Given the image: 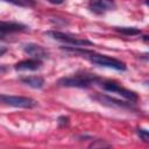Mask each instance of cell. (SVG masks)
<instances>
[{"label":"cell","mask_w":149,"mask_h":149,"mask_svg":"<svg viewBox=\"0 0 149 149\" xmlns=\"http://www.w3.org/2000/svg\"><path fill=\"white\" fill-rule=\"evenodd\" d=\"M65 50L68 51H72V52H79L83 55V57L87 58L91 63L98 65V66H102V68H108V69H114V70H118V71H125L127 68H126V64L116 58H113V57H108L106 55H100V54H97V52H93V51H90V50H86V49H83V48H78V47H74V48H64Z\"/></svg>","instance_id":"1"},{"label":"cell","mask_w":149,"mask_h":149,"mask_svg":"<svg viewBox=\"0 0 149 149\" xmlns=\"http://www.w3.org/2000/svg\"><path fill=\"white\" fill-rule=\"evenodd\" d=\"M99 77L91 73H77L73 76L63 77L57 81V85L64 87H79V88H87L93 84L99 81Z\"/></svg>","instance_id":"2"},{"label":"cell","mask_w":149,"mask_h":149,"mask_svg":"<svg viewBox=\"0 0 149 149\" xmlns=\"http://www.w3.org/2000/svg\"><path fill=\"white\" fill-rule=\"evenodd\" d=\"M97 84H99V86H100L102 90H105V91H107V92L115 93V94H118V95H121V97H123L125 99H127V100H129V101H132V102H134V104H135V102L137 101V99H139L137 94H136L134 91H130V90H128V88L121 86V85H120L118 81H115V80H102V79L100 78Z\"/></svg>","instance_id":"3"},{"label":"cell","mask_w":149,"mask_h":149,"mask_svg":"<svg viewBox=\"0 0 149 149\" xmlns=\"http://www.w3.org/2000/svg\"><path fill=\"white\" fill-rule=\"evenodd\" d=\"M0 104L12 107L20 108H33L37 105V101L29 97L22 95H9V94H0Z\"/></svg>","instance_id":"4"},{"label":"cell","mask_w":149,"mask_h":149,"mask_svg":"<svg viewBox=\"0 0 149 149\" xmlns=\"http://www.w3.org/2000/svg\"><path fill=\"white\" fill-rule=\"evenodd\" d=\"M45 35H48L50 38L63 42V43H68V44H72L74 47H86V45H92L93 42H91L87 38H80V37H76L72 36L70 34H65L62 31H56V30H49L45 31Z\"/></svg>","instance_id":"5"},{"label":"cell","mask_w":149,"mask_h":149,"mask_svg":"<svg viewBox=\"0 0 149 149\" xmlns=\"http://www.w3.org/2000/svg\"><path fill=\"white\" fill-rule=\"evenodd\" d=\"M92 99L97 100L98 102H100L101 105L108 106V107H113V108H126V109H133V104L132 101L127 102V101H122L120 99L116 98H112L107 94H102V93H98L95 95H92Z\"/></svg>","instance_id":"6"},{"label":"cell","mask_w":149,"mask_h":149,"mask_svg":"<svg viewBox=\"0 0 149 149\" xmlns=\"http://www.w3.org/2000/svg\"><path fill=\"white\" fill-rule=\"evenodd\" d=\"M114 8H115L114 0H90L88 2V9L98 15L105 14L106 12L113 10Z\"/></svg>","instance_id":"7"},{"label":"cell","mask_w":149,"mask_h":149,"mask_svg":"<svg viewBox=\"0 0 149 149\" xmlns=\"http://www.w3.org/2000/svg\"><path fill=\"white\" fill-rule=\"evenodd\" d=\"M23 51L31 56L33 58H36V59H44V58H48V51L45 48H43L42 45L40 44H36V43H27L23 45Z\"/></svg>","instance_id":"8"},{"label":"cell","mask_w":149,"mask_h":149,"mask_svg":"<svg viewBox=\"0 0 149 149\" xmlns=\"http://www.w3.org/2000/svg\"><path fill=\"white\" fill-rule=\"evenodd\" d=\"M42 66V61L36 59V58H29L21 61L14 65V69L16 71H36L41 69Z\"/></svg>","instance_id":"9"},{"label":"cell","mask_w":149,"mask_h":149,"mask_svg":"<svg viewBox=\"0 0 149 149\" xmlns=\"http://www.w3.org/2000/svg\"><path fill=\"white\" fill-rule=\"evenodd\" d=\"M27 30V26L17 22H0V33L8 34V33H16Z\"/></svg>","instance_id":"10"},{"label":"cell","mask_w":149,"mask_h":149,"mask_svg":"<svg viewBox=\"0 0 149 149\" xmlns=\"http://www.w3.org/2000/svg\"><path fill=\"white\" fill-rule=\"evenodd\" d=\"M20 81L31 88H42L44 85V79L41 76H26L21 77Z\"/></svg>","instance_id":"11"},{"label":"cell","mask_w":149,"mask_h":149,"mask_svg":"<svg viewBox=\"0 0 149 149\" xmlns=\"http://www.w3.org/2000/svg\"><path fill=\"white\" fill-rule=\"evenodd\" d=\"M115 30L123 34V35H128V36L141 34V30L139 28H135V27H115Z\"/></svg>","instance_id":"12"},{"label":"cell","mask_w":149,"mask_h":149,"mask_svg":"<svg viewBox=\"0 0 149 149\" xmlns=\"http://www.w3.org/2000/svg\"><path fill=\"white\" fill-rule=\"evenodd\" d=\"M136 132H137L139 137H140L142 141H144V142H148V141H149V134H148V130H147V129L139 128Z\"/></svg>","instance_id":"13"},{"label":"cell","mask_w":149,"mask_h":149,"mask_svg":"<svg viewBox=\"0 0 149 149\" xmlns=\"http://www.w3.org/2000/svg\"><path fill=\"white\" fill-rule=\"evenodd\" d=\"M97 147H109V144L105 143L102 140H95V142L90 144V148H97Z\"/></svg>","instance_id":"14"},{"label":"cell","mask_w":149,"mask_h":149,"mask_svg":"<svg viewBox=\"0 0 149 149\" xmlns=\"http://www.w3.org/2000/svg\"><path fill=\"white\" fill-rule=\"evenodd\" d=\"M69 121H70V119H69L68 116H64V115H63V116H59L58 120H57V122H58V125H59L61 127L69 125Z\"/></svg>","instance_id":"15"},{"label":"cell","mask_w":149,"mask_h":149,"mask_svg":"<svg viewBox=\"0 0 149 149\" xmlns=\"http://www.w3.org/2000/svg\"><path fill=\"white\" fill-rule=\"evenodd\" d=\"M3 1H6V2H10V3L16 5V6H23V3H22L21 0H3Z\"/></svg>","instance_id":"16"},{"label":"cell","mask_w":149,"mask_h":149,"mask_svg":"<svg viewBox=\"0 0 149 149\" xmlns=\"http://www.w3.org/2000/svg\"><path fill=\"white\" fill-rule=\"evenodd\" d=\"M8 51V49L6 48V47H3V45H0V57L1 56H3L6 52Z\"/></svg>","instance_id":"17"},{"label":"cell","mask_w":149,"mask_h":149,"mask_svg":"<svg viewBox=\"0 0 149 149\" xmlns=\"http://www.w3.org/2000/svg\"><path fill=\"white\" fill-rule=\"evenodd\" d=\"M50 3H54V5H61V3H63V1L64 0H48Z\"/></svg>","instance_id":"18"},{"label":"cell","mask_w":149,"mask_h":149,"mask_svg":"<svg viewBox=\"0 0 149 149\" xmlns=\"http://www.w3.org/2000/svg\"><path fill=\"white\" fill-rule=\"evenodd\" d=\"M5 36H6V34H2V33H0V40H3V38H5Z\"/></svg>","instance_id":"19"}]
</instances>
